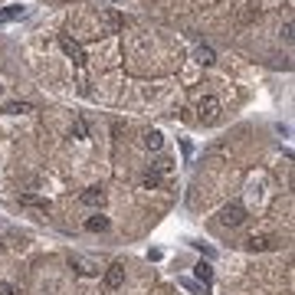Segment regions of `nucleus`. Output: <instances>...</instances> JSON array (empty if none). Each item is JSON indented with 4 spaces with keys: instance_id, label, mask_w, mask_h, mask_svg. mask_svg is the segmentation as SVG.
Listing matches in <instances>:
<instances>
[{
    "instance_id": "f8f14e48",
    "label": "nucleus",
    "mask_w": 295,
    "mask_h": 295,
    "mask_svg": "<svg viewBox=\"0 0 295 295\" xmlns=\"http://www.w3.org/2000/svg\"><path fill=\"white\" fill-rule=\"evenodd\" d=\"M20 204H26V207H40V210H49V200H43V197H33V194H23Z\"/></svg>"
},
{
    "instance_id": "9d476101",
    "label": "nucleus",
    "mask_w": 295,
    "mask_h": 295,
    "mask_svg": "<svg viewBox=\"0 0 295 295\" xmlns=\"http://www.w3.org/2000/svg\"><path fill=\"white\" fill-rule=\"evenodd\" d=\"M86 229L89 233H105V229H109V217H89Z\"/></svg>"
},
{
    "instance_id": "dca6fc26",
    "label": "nucleus",
    "mask_w": 295,
    "mask_h": 295,
    "mask_svg": "<svg viewBox=\"0 0 295 295\" xmlns=\"http://www.w3.org/2000/svg\"><path fill=\"white\" fill-rule=\"evenodd\" d=\"M171 167H174V161H171V158H158V161H154V174H167Z\"/></svg>"
},
{
    "instance_id": "aec40b11",
    "label": "nucleus",
    "mask_w": 295,
    "mask_h": 295,
    "mask_svg": "<svg viewBox=\"0 0 295 295\" xmlns=\"http://www.w3.org/2000/svg\"><path fill=\"white\" fill-rule=\"evenodd\" d=\"M0 295H13V285L10 282H0Z\"/></svg>"
},
{
    "instance_id": "7ed1b4c3",
    "label": "nucleus",
    "mask_w": 295,
    "mask_h": 295,
    "mask_svg": "<svg viewBox=\"0 0 295 295\" xmlns=\"http://www.w3.org/2000/svg\"><path fill=\"white\" fill-rule=\"evenodd\" d=\"M59 46H63V53L69 56V59H72L76 66H82V63H86V49H82V46H79L76 40H69V36H59Z\"/></svg>"
},
{
    "instance_id": "423d86ee",
    "label": "nucleus",
    "mask_w": 295,
    "mask_h": 295,
    "mask_svg": "<svg viewBox=\"0 0 295 295\" xmlns=\"http://www.w3.org/2000/svg\"><path fill=\"white\" fill-rule=\"evenodd\" d=\"M79 200H82L86 207H98V204L105 200V194H102V187H89V190H86L82 197H79Z\"/></svg>"
},
{
    "instance_id": "39448f33",
    "label": "nucleus",
    "mask_w": 295,
    "mask_h": 295,
    "mask_svg": "<svg viewBox=\"0 0 295 295\" xmlns=\"http://www.w3.org/2000/svg\"><path fill=\"white\" fill-rule=\"evenodd\" d=\"M194 275H197V282L204 285V289H210V282H213V269H210V262H197Z\"/></svg>"
},
{
    "instance_id": "f3484780",
    "label": "nucleus",
    "mask_w": 295,
    "mask_h": 295,
    "mask_svg": "<svg viewBox=\"0 0 295 295\" xmlns=\"http://www.w3.org/2000/svg\"><path fill=\"white\" fill-rule=\"evenodd\" d=\"M158 184H161V174H154V171L144 174V187H158Z\"/></svg>"
},
{
    "instance_id": "9b49d317",
    "label": "nucleus",
    "mask_w": 295,
    "mask_h": 295,
    "mask_svg": "<svg viewBox=\"0 0 295 295\" xmlns=\"http://www.w3.org/2000/svg\"><path fill=\"white\" fill-rule=\"evenodd\" d=\"M3 112H7V115H23V112H33V105L30 102H7Z\"/></svg>"
},
{
    "instance_id": "f257e3e1",
    "label": "nucleus",
    "mask_w": 295,
    "mask_h": 295,
    "mask_svg": "<svg viewBox=\"0 0 295 295\" xmlns=\"http://www.w3.org/2000/svg\"><path fill=\"white\" fill-rule=\"evenodd\" d=\"M197 115H200V121L204 125H213V121H220V102L213 95L200 98V105H197Z\"/></svg>"
},
{
    "instance_id": "412c9836",
    "label": "nucleus",
    "mask_w": 295,
    "mask_h": 295,
    "mask_svg": "<svg viewBox=\"0 0 295 295\" xmlns=\"http://www.w3.org/2000/svg\"><path fill=\"white\" fill-rule=\"evenodd\" d=\"M0 95H3V86H0Z\"/></svg>"
},
{
    "instance_id": "f03ea898",
    "label": "nucleus",
    "mask_w": 295,
    "mask_h": 295,
    "mask_svg": "<svg viewBox=\"0 0 295 295\" xmlns=\"http://www.w3.org/2000/svg\"><path fill=\"white\" fill-rule=\"evenodd\" d=\"M220 220H223V227H243L246 223V207L243 204H229V207H223Z\"/></svg>"
},
{
    "instance_id": "6e6552de",
    "label": "nucleus",
    "mask_w": 295,
    "mask_h": 295,
    "mask_svg": "<svg viewBox=\"0 0 295 295\" xmlns=\"http://www.w3.org/2000/svg\"><path fill=\"white\" fill-rule=\"evenodd\" d=\"M144 148H148V151H161L164 148V135L161 131H148V135H144Z\"/></svg>"
},
{
    "instance_id": "4468645a",
    "label": "nucleus",
    "mask_w": 295,
    "mask_h": 295,
    "mask_svg": "<svg viewBox=\"0 0 295 295\" xmlns=\"http://www.w3.org/2000/svg\"><path fill=\"white\" fill-rule=\"evenodd\" d=\"M69 135L82 141V138H89V125H86V121H82V118H76V121H72V131H69Z\"/></svg>"
},
{
    "instance_id": "6ab92c4d",
    "label": "nucleus",
    "mask_w": 295,
    "mask_h": 295,
    "mask_svg": "<svg viewBox=\"0 0 295 295\" xmlns=\"http://www.w3.org/2000/svg\"><path fill=\"white\" fill-rule=\"evenodd\" d=\"M282 40H285V43H292V23H285V26H282Z\"/></svg>"
},
{
    "instance_id": "2eb2a0df",
    "label": "nucleus",
    "mask_w": 295,
    "mask_h": 295,
    "mask_svg": "<svg viewBox=\"0 0 295 295\" xmlns=\"http://www.w3.org/2000/svg\"><path fill=\"white\" fill-rule=\"evenodd\" d=\"M72 266H79V272H86V275H92V272H98L95 266L89 259H82V256H72Z\"/></svg>"
},
{
    "instance_id": "20e7f679",
    "label": "nucleus",
    "mask_w": 295,
    "mask_h": 295,
    "mask_svg": "<svg viewBox=\"0 0 295 295\" xmlns=\"http://www.w3.org/2000/svg\"><path fill=\"white\" fill-rule=\"evenodd\" d=\"M125 285V266L121 262H112L105 269V289H121Z\"/></svg>"
},
{
    "instance_id": "a211bd4d",
    "label": "nucleus",
    "mask_w": 295,
    "mask_h": 295,
    "mask_svg": "<svg viewBox=\"0 0 295 295\" xmlns=\"http://www.w3.org/2000/svg\"><path fill=\"white\" fill-rule=\"evenodd\" d=\"M181 285H184V289H190V292H204V295H207V289H204V285L190 282V279H184V282H181Z\"/></svg>"
},
{
    "instance_id": "0eeeda50",
    "label": "nucleus",
    "mask_w": 295,
    "mask_h": 295,
    "mask_svg": "<svg viewBox=\"0 0 295 295\" xmlns=\"http://www.w3.org/2000/svg\"><path fill=\"white\" fill-rule=\"evenodd\" d=\"M26 17V7H3L0 10V23H13V20H23Z\"/></svg>"
},
{
    "instance_id": "ddd939ff",
    "label": "nucleus",
    "mask_w": 295,
    "mask_h": 295,
    "mask_svg": "<svg viewBox=\"0 0 295 295\" xmlns=\"http://www.w3.org/2000/svg\"><path fill=\"white\" fill-rule=\"evenodd\" d=\"M197 63H204V66L217 63V56H213V49H210V46H197Z\"/></svg>"
},
{
    "instance_id": "1a4fd4ad",
    "label": "nucleus",
    "mask_w": 295,
    "mask_h": 295,
    "mask_svg": "<svg viewBox=\"0 0 295 295\" xmlns=\"http://www.w3.org/2000/svg\"><path fill=\"white\" fill-rule=\"evenodd\" d=\"M269 246H272L269 236H252V240H246V250L250 252H262V250H269Z\"/></svg>"
}]
</instances>
